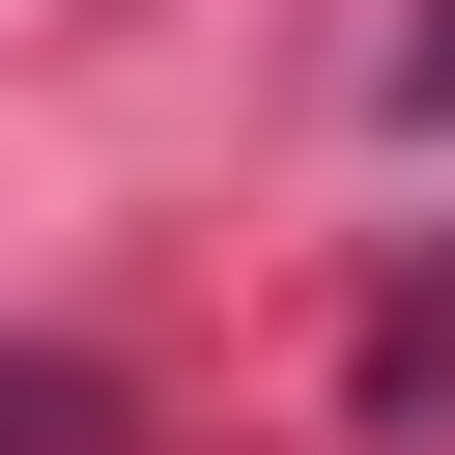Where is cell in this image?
I'll list each match as a JSON object with an SVG mask.
<instances>
[{
    "label": "cell",
    "instance_id": "6da1fadb",
    "mask_svg": "<svg viewBox=\"0 0 455 455\" xmlns=\"http://www.w3.org/2000/svg\"><path fill=\"white\" fill-rule=\"evenodd\" d=\"M398 142H455V0H427V28H398Z\"/></svg>",
    "mask_w": 455,
    "mask_h": 455
}]
</instances>
